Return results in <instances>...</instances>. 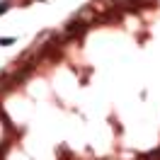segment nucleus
I'll use <instances>...</instances> for the list:
<instances>
[{
  "mask_svg": "<svg viewBox=\"0 0 160 160\" xmlns=\"http://www.w3.org/2000/svg\"><path fill=\"white\" fill-rule=\"evenodd\" d=\"M88 27V24H82V22H70L68 29H66V37H73V34H78V32H82Z\"/></svg>",
  "mask_w": 160,
  "mask_h": 160,
  "instance_id": "nucleus-1",
  "label": "nucleus"
},
{
  "mask_svg": "<svg viewBox=\"0 0 160 160\" xmlns=\"http://www.w3.org/2000/svg\"><path fill=\"white\" fill-rule=\"evenodd\" d=\"M141 160H160V148H155V150H150L148 155H141Z\"/></svg>",
  "mask_w": 160,
  "mask_h": 160,
  "instance_id": "nucleus-2",
  "label": "nucleus"
},
{
  "mask_svg": "<svg viewBox=\"0 0 160 160\" xmlns=\"http://www.w3.org/2000/svg\"><path fill=\"white\" fill-rule=\"evenodd\" d=\"M10 10V2H5V0H2V2H0V15H2V12H8Z\"/></svg>",
  "mask_w": 160,
  "mask_h": 160,
  "instance_id": "nucleus-3",
  "label": "nucleus"
}]
</instances>
